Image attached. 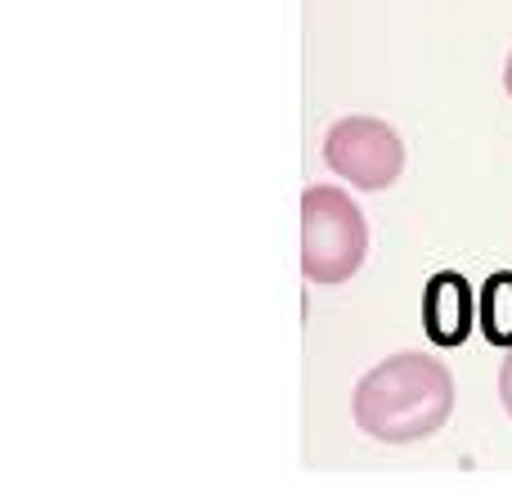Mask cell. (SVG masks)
<instances>
[{
  "instance_id": "4",
  "label": "cell",
  "mask_w": 512,
  "mask_h": 494,
  "mask_svg": "<svg viewBox=\"0 0 512 494\" xmlns=\"http://www.w3.org/2000/svg\"><path fill=\"white\" fill-rule=\"evenodd\" d=\"M477 328V292L459 270H436L423 288V333L432 346H463Z\"/></svg>"
},
{
  "instance_id": "2",
  "label": "cell",
  "mask_w": 512,
  "mask_h": 494,
  "mask_svg": "<svg viewBox=\"0 0 512 494\" xmlns=\"http://www.w3.org/2000/svg\"><path fill=\"white\" fill-rule=\"evenodd\" d=\"M369 256V221L342 185H306L301 194V274L319 288L346 283Z\"/></svg>"
},
{
  "instance_id": "5",
  "label": "cell",
  "mask_w": 512,
  "mask_h": 494,
  "mask_svg": "<svg viewBox=\"0 0 512 494\" xmlns=\"http://www.w3.org/2000/svg\"><path fill=\"white\" fill-rule=\"evenodd\" d=\"M477 324L490 346L512 351V270H495L477 292Z\"/></svg>"
},
{
  "instance_id": "7",
  "label": "cell",
  "mask_w": 512,
  "mask_h": 494,
  "mask_svg": "<svg viewBox=\"0 0 512 494\" xmlns=\"http://www.w3.org/2000/svg\"><path fill=\"white\" fill-rule=\"evenodd\" d=\"M504 90L512 95V54H508V63H504Z\"/></svg>"
},
{
  "instance_id": "1",
  "label": "cell",
  "mask_w": 512,
  "mask_h": 494,
  "mask_svg": "<svg viewBox=\"0 0 512 494\" xmlns=\"http://www.w3.org/2000/svg\"><path fill=\"white\" fill-rule=\"evenodd\" d=\"M351 414L355 427L369 441L382 445L427 441L454 414V373L436 355L396 351L355 382Z\"/></svg>"
},
{
  "instance_id": "3",
  "label": "cell",
  "mask_w": 512,
  "mask_h": 494,
  "mask_svg": "<svg viewBox=\"0 0 512 494\" xmlns=\"http://www.w3.org/2000/svg\"><path fill=\"white\" fill-rule=\"evenodd\" d=\"M324 162L333 176L351 180V189H391L405 171V140L382 117H337L324 135Z\"/></svg>"
},
{
  "instance_id": "6",
  "label": "cell",
  "mask_w": 512,
  "mask_h": 494,
  "mask_svg": "<svg viewBox=\"0 0 512 494\" xmlns=\"http://www.w3.org/2000/svg\"><path fill=\"white\" fill-rule=\"evenodd\" d=\"M499 400H504V409L512 418V351L504 355V364H499Z\"/></svg>"
}]
</instances>
